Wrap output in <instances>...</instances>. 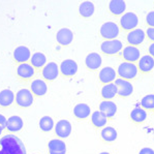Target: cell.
Instances as JSON below:
<instances>
[{
    "label": "cell",
    "mask_w": 154,
    "mask_h": 154,
    "mask_svg": "<svg viewBox=\"0 0 154 154\" xmlns=\"http://www.w3.org/2000/svg\"><path fill=\"white\" fill-rule=\"evenodd\" d=\"M0 154H27L25 145L15 134H6L0 139Z\"/></svg>",
    "instance_id": "obj_1"
},
{
    "label": "cell",
    "mask_w": 154,
    "mask_h": 154,
    "mask_svg": "<svg viewBox=\"0 0 154 154\" xmlns=\"http://www.w3.org/2000/svg\"><path fill=\"white\" fill-rule=\"evenodd\" d=\"M139 75V68L136 63L130 62H122L118 66L117 75H119L120 79L126 80V81H131V80L137 79Z\"/></svg>",
    "instance_id": "obj_2"
},
{
    "label": "cell",
    "mask_w": 154,
    "mask_h": 154,
    "mask_svg": "<svg viewBox=\"0 0 154 154\" xmlns=\"http://www.w3.org/2000/svg\"><path fill=\"white\" fill-rule=\"evenodd\" d=\"M120 33V28L116 23L106 22L101 25L99 29V35L103 41H113L118 37Z\"/></svg>",
    "instance_id": "obj_3"
},
{
    "label": "cell",
    "mask_w": 154,
    "mask_h": 154,
    "mask_svg": "<svg viewBox=\"0 0 154 154\" xmlns=\"http://www.w3.org/2000/svg\"><path fill=\"white\" fill-rule=\"evenodd\" d=\"M34 101V95L32 94L31 90L29 89H21L17 92L15 103L21 109L30 108Z\"/></svg>",
    "instance_id": "obj_4"
},
{
    "label": "cell",
    "mask_w": 154,
    "mask_h": 154,
    "mask_svg": "<svg viewBox=\"0 0 154 154\" xmlns=\"http://www.w3.org/2000/svg\"><path fill=\"white\" fill-rule=\"evenodd\" d=\"M123 44L119 39H113V41H103L100 45V51L103 54L109 56L117 55L122 51Z\"/></svg>",
    "instance_id": "obj_5"
},
{
    "label": "cell",
    "mask_w": 154,
    "mask_h": 154,
    "mask_svg": "<svg viewBox=\"0 0 154 154\" xmlns=\"http://www.w3.org/2000/svg\"><path fill=\"white\" fill-rule=\"evenodd\" d=\"M139 25V17L134 13H126L122 15L120 19V27L125 31H132V30L137 29Z\"/></svg>",
    "instance_id": "obj_6"
},
{
    "label": "cell",
    "mask_w": 154,
    "mask_h": 154,
    "mask_svg": "<svg viewBox=\"0 0 154 154\" xmlns=\"http://www.w3.org/2000/svg\"><path fill=\"white\" fill-rule=\"evenodd\" d=\"M72 130V123H70L68 120H60L55 124V127H54V134L58 137V139H66L70 136Z\"/></svg>",
    "instance_id": "obj_7"
},
{
    "label": "cell",
    "mask_w": 154,
    "mask_h": 154,
    "mask_svg": "<svg viewBox=\"0 0 154 154\" xmlns=\"http://www.w3.org/2000/svg\"><path fill=\"white\" fill-rule=\"evenodd\" d=\"M59 70L63 77L72 78L78 72V64L72 59H65L61 62L60 66H59Z\"/></svg>",
    "instance_id": "obj_8"
},
{
    "label": "cell",
    "mask_w": 154,
    "mask_h": 154,
    "mask_svg": "<svg viewBox=\"0 0 154 154\" xmlns=\"http://www.w3.org/2000/svg\"><path fill=\"white\" fill-rule=\"evenodd\" d=\"M115 85L118 88V96L122 98L128 97L134 92V86H132L130 81H126V80L118 78V79L115 80Z\"/></svg>",
    "instance_id": "obj_9"
},
{
    "label": "cell",
    "mask_w": 154,
    "mask_h": 154,
    "mask_svg": "<svg viewBox=\"0 0 154 154\" xmlns=\"http://www.w3.org/2000/svg\"><path fill=\"white\" fill-rule=\"evenodd\" d=\"M59 73H60L59 66L55 62H48L42 69V75L45 81H54L58 78Z\"/></svg>",
    "instance_id": "obj_10"
},
{
    "label": "cell",
    "mask_w": 154,
    "mask_h": 154,
    "mask_svg": "<svg viewBox=\"0 0 154 154\" xmlns=\"http://www.w3.org/2000/svg\"><path fill=\"white\" fill-rule=\"evenodd\" d=\"M116 79H117V72L111 66H106L101 68L100 72H98V80L103 85L111 84L115 82Z\"/></svg>",
    "instance_id": "obj_11"
},
{
    "label": "cell",
    "mask_w": 154,
    "mask_h": 154,
    "mask_svg": "<svg viewBox=\"0 0 154 154\" xmlns=\"http://www.w3.org/2000/svg\"><path fill=\"white\" fill-rule=\"evenodd\" d=\"M145 38H146V32H144L140 28H137V29L128 32L126 36L128 46H134V47L142 45L145 42Z\"/></svg>",
    "instance_id": "obj_12"
},
{
    "label": "cell",
    "mask_w": 154,
    "mask_h": 154,
    "mask_svg": "<svg viewBox=\"0 0 154 154\" xmlns=\"http://www.w3.org/2000/svg\"><path fill=\"white\" fill-rule=\"evenodd\" d=\"M121 56L126 62L136 63V62H139L140 58H141V57H140L141 56V52H140L139 48H137V47L127 46L122 50Z\"/></svg>",
    "instance_id": "obj_13"
},
{
    "label": "cell",
    "mask_w": 154,
    "mask_h": 154,
    "mask_svg": "<svg viewBox=\"0 0 154 154\" xmlns=\"http://www.w3.org/2000/svg\"><path fill=\"white\" fill-rule=\"evenodd\" d=\"M56 42L62 47L70 46L73 42L72 31L68 28H61L56 34Z\"/></svg>",
    "instance_id": "obj_14"
},
{
    "label": "cell",
    "mask_w": 154,
    "mask_h": 154,
    "mask_svg": "<svg viewBox=\"0 0 154 154\" xmlns=\"http://www.w3.org/2000/svg\"><path fill=\"white\" fill-rule=\"evenodd\" d=\"M30 90H31L32 94L37 97H42V96L46 95L48 92V84L45 80L36 79L33 80L30 85Z\"/></svg>",
    "instance_id": "obj_15"
},
{
    "label": "cell",
    "mask_w": 154,
    "mask_h": 154,
    "mask_svg": "<svg viewBox=\"0 0 154 154\" xmlns=\"http://www.w3.org/2000/svg\"><path fill=\"white\" fill-rule=\"evenodd\" d=\"M35 68L30 64L29 62L21 63L17 67V75L20 78L21 80H30L34 75Z\"/></svg>",
    "instance_id": "obj_16"
},
{
    "label": "cell",
    "mask_w": 154,
    "mask_h": 154,
    "mask_svg": "<svg viewBox=\"0 0 154 154\" xmlns=\"http://www.w3.org/2000/svg\"><path fill=\"white\" fill-rule=\"evenodd\" d=\"M14 60L17 63L21 64V63H26L30 60L31 58V53L30 50L25 46H20L18 47L15 51H14Z\"/></svg>",
    "instance_id": "obj_17"
},
{
    "label": "cell",
    "mask_w": 154,
    "mask_h": 154,
    "mask_svg": "<svg viewBox=\"0 0 154 154\" xmlns=\"http://www.w3.org/2000/svg\"><path fill=\"white\" fill-rule=\"evenodd\" d=\"M138 68L139 72L142 73H149L153 70L154 68V58L152 56L148 55H144L143 57H141L138 62Z\"/></svg>",
    "instance_id": "obj_18"
},
{
    "label": "cell",
    "mask_w": 154,
    "mask_h": 154,
    "mask_svg": "<svg viewBox=\"0 0 154 154\" xmlns=\"http://www.w3.org/2000/svg\"><path fill=\"white\" fill-rule=\"evenodd\" d=\"M49 154H66V145L61 139H52L48 143Z\"/></svg>",
    "instance_id": "obj_19"
},
{
    "label": "cell",
    "mask_w": 154,
    "mask_h": 154,
    "mask_svg": "<svg viewBox=\"0 0 154 154\" xmlns=\"http://www.w3.org/2000/svg\"><path fill=\"white\" fill-rule=\"evenodd\" d=\"M101 63H103L101 57L97 53H90L85 59V65L89 70H92V72L97 70L101 66Z\"/></svg>",
    "instance_id": "obj_20"
},
{
    "label": "cell",
    "mask_w": 154,
    "mask_h": 154,
    "mask_svg": "<svg viewBox=\"0 0 154 154\" xmlns=\"http://www.w3.org/2000/svg\"><path fill=\"white\" fill-rule=\"evenodd\" d=\"M99 111L108 118H113L117 113V105L113 100H103L99 103Z\"/></svg>",
    "instance_id": "obj_21"
},
{
    "label": "cell",
    "mask_w": 154,
    "mask_h": 154,
    "mask_svg": "<svg viewBox=\"0 0 154 154\" xmlns=\"http://www.w3.org/2000/svg\"><path fill=\"white\" fill-rule=\"evenodd\" d=\"M73 116L78 120H85L89 116H91V109H90V106L87 103H78L73 108Z\"/></svg>",
    "instance_id": "obj_22"
},
{
    "label": "cell",
    "mask_w": 154,
    "mask_h": 154,
    "mask_svg": "<svg viewBox=\"0 0 154 154\" xmlns=\"http://www.w3.org/2000/svg\"><path fill=\"white\" fill-rule=\"evenodd\" d=\"M118 95V88L115 83L103 85L100 90V96L103 100H112Z\"/></svg>",
    "instance_id": "obj_23"
},
{
    "label": "cell",
    "mask_w": 154,
    "mask_h": 154,
    "mask_svg": "<svg viewBox=\"0 0 154 154\" xmlns=\"http://www.w3.org/2000/svg\"><path fill=\"white\" fill-rule=\"evenodd\" d=\"M24 126L23 119L19 116H11L8 119L6 122V129L9 132H18Z\"/></svg>",
    "instance_id": "obj_24"
},
{
    "label": "cell",
    "mask_w": 154,
    "mask_h": 154,
    "mask_svg": "<svg viewBox=\"0 0 154 154\" xmlns=\"http://www.w3.org/2000/svg\"><path fill=\"white\" fill-rule=\"evenodd\" d=\"M16 95L9 89H4L0 91V106L1 108H8L14 103Z\"/></svg>",
    "instance_id": "obj_25"
},
{
    "label": "cell",
    "mask_w": 154,
    "mask_h": 154,
    "mask_svg": "<svg viewBox=\"0 0 154 154\" xmlns=\"http://www.w3.org/2000/svg\"><path fill=\"white\" fill-rule=\"evenodd\" d=\"M126 9V3L124 0H112L109 3V11L114 16H121Z\"/></svg>",
    "instance_id": "obj_26"
},
{
    "label": "cell",
    "mask_w": 154,
    "mask_h": 154,
    "mask_svg": "<svg viewBox=\"0 0 154 154\" xmlns=\"http://www.w3.org/2000/svg\"><path fill=\"white\" fill-rule=\"evenodd\" d=\"M117 130L114 127L106 126L100 130V139L105 143H113V142H115L117 140Z\"/></svg>",
    "instance_id": "obj_27"
},
{
    "label": "cell",
    "mask_w": 154,
    "mask_h": 154,
    "mask_svg": "<svg viewBox=\"0 0 154 154\" xmlns=\"http://www.w3.org/2000/svg\"><path fill=\"white\" fill-rule=\"evenodd\" d=\"M108 122V118L100 111H94L91 115V123L95 128H103Z\"/></svg>",
    "instance_id": "obj_28"
},
{
    "label": "cell",
    "mask_w": 154,
    "mask_h": 154,
    "mask_svg": "<svg viewBox=\"0 0 154 154\" xmlns=\"http://www.w3.org/2000/svg\"><path fill=\"white\" fill-rule=\"evenodd\" d=\"M147 117H148L147 111L144 110L143 108H134V110L130 112V115H129L130 120L134 123H137V124L145 122L147 120Z\"/></svg>",
    "instance_id": "obj_29"
},
{
    "label": "cell",
    "mask_w": 154,
    "mask_h": 154,
    "mask_svg": "<svg viewBox=\"0 0 154 154\" xmlns=\"http://www.w3.org/2000/svg\"><path fill=\"white\" fill-rule=\"evenodd\" d=\"M94 11H95V6L91 1H84L79 6V14L84 19L92 17Z\"/></svg>",
    "instance_id": "obj_30"
},
{
    "label": "cell",
    "mask_w": 154,
    "mask_h": 154,
    "mask_svg": "<svg viewBox=\"0 0 154 154\" xmlns=\"http://www.w3.org/2000/svg\"><path fill=\"white\" fill-rule=\"evenodd\" d=\"M30 64H31L35 69H41L44 68L45 65L47 64V57L45 54L41 52H36L31 56L30 58Z\"/></svg>",
    "instance_id": "obj_31"
},
{
    "label": "cell",
    "mask_w": 154,
    "mask_h": 154,
    "mask_svg": "<svg viewBox=\"0 0 154 154\" xmlns=\"http://www.w3.org/2000/svg\"><path fill=\"white\" fill-rule=\"evenodd\" d=\"M55 127V123L52 117L50 116H44L39 120V129L44 132H50Z\"/></svg>",
    "instance_id": "obj_32"
},
{
    "label": "cell",
    "mask_w": 154,
    "mask_h": 154,
    "mask_svg": "<svg viewBox=\"0 0 154 154\" xmlns=\"http://www.w3.org/2000/svg\"><path fill=\"white\" fill-rule=\"evenodd\" d=\"M141 108L146 111H153L154 110V94H148L144 96L141 100Z\"/></svg>",
    "instance_id": "obj_33"
},
{
    "label": "cell",
    "mask_w": 154,
    "mask_h": 154,
    "mask_svg": "<svg viewBox=\"0 0 154 154\" xmlns=\"http://www.w3.org/2000/svg\"><path fill=\"white\" fill-rule=\"evenodd\" d=\"M146 23L150 28H154V11H150L146 16Z\"/></svg>",
    "instance_id": "obj_34"
},
{
    "label": "cell",
    "mask_w": 154,
    "mask_h": 154,
    "mask_svg": "<svg viewBox=\"0 0 154 154\" xmlns=\"http://www.w3.org/2000/svg\"><path fill=\"white\" fill-rule=\"evenodd\" d=\"M146 36H147V38H148L150 42H154V28H150V27H149L148 29H147Z\"/></svg>",
    "instance_id": "obj_35"
},
{
    "label": "cell",
    "mask_w": 154,
    "mask_h": 154,
    "mask_svg": "<svg viewBox=\"0 0 154 154\" xmlns=\"http://www.w3.org/2000/svg\"><path fill=\"white\" fill-rule=\"evenodd\" d=\"M139 154H154V150L151 148H148V147H145V148L140 150Z\"/></svg>",
    "instance_id": "obj_36"
},
{
    "label": "cell",
    "mask_w": 154,
    "mask_h": 154,
    "mask_svg": "<svg viewBox=\"0 0 154 154\" xmlns=\"http://www.w3.org/2000/svg\"><path fill=\"white\" fill-rule=\"evenodd\" d=\"M6 122H8V119H6L3 115L0 114V126H2L4 129H5L6 128Z\"/></svg>",
    "instance_id": "obj_37"
},
{
    "label": "cell",
    "mask_w": 154,
    "mask_h": 154,
    "mask_svg": "<svg viewBox=\"0 0 154 154\" xmlns=\"http://www.w3.org/2000/svg\"><path fill=\"white\" fill-rule=\"evenodd\" d=\"M148 52H149V55L152 56L154 58V42H151L150 46L148 48Z\"/></svg>",
    "instance_id": "obj_38"
},
{
    "label": "cell",
    "mask_w": 154,
    "mask_h": 154,
    "mask_svg": "<svg viewBox=\"0 0 154 154\" xmlns=\"http://www.w3.org/2000/svg\"><path fill=\"white\" fill-rule=\"evenodd\" d=\"M3 127H2V126H0V136H1V134H2V131H3Z\"/></svg>",
    "instance_id": "obj_39"
},
{
    "label": "cell",
    "mask_w": 154,
    "mask_h": 154,
    "mask_svg": "<svg viewBox=\"0 0 154 154\" xmlns=\"http://www.w3.org/2000/svg\"><path fill=\"white\" fill-rule=\"evenodd\" d=\"M99 154H110L109 152H101V153H99Z\"/></svg>",
    "instance_id": "obj_40"
}]
</instances>
